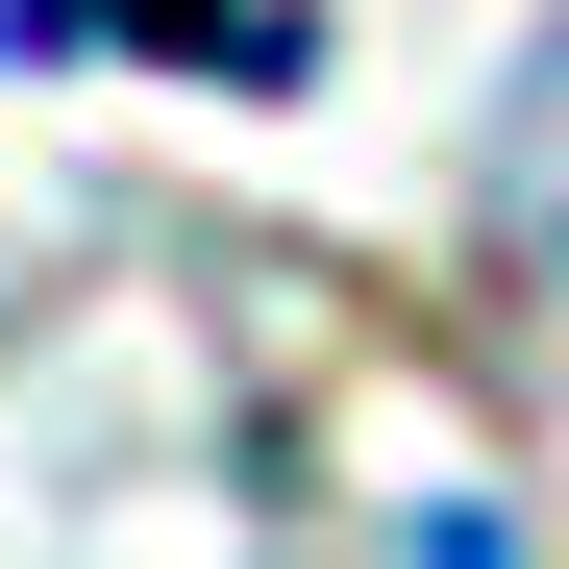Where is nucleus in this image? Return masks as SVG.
Listing matches in <instances>:
<instances>
[{
  "mask_svg": "<svg viewBox=\"0 0 569 569\" xmlns=\"http://www.w3.org/2000/svg\"><path fill=\"white\" fill-rule=\"evenodd\" d=\"M74 26L199 50V74H298V0H0V50H74Z\"/></svg>",
  "mask_w": 569,
  "mask_h": 569,
  "instance_id": "nucleus-1",
  "label": "nucleus"
},
{
  "mask_svg": "<svg viewBox=\"0 0 569 569\" xmlns=\"http://www.w3.org/2000/svg\"><path fill=\"white\" fill-rule=\"evenodd\" d=\"M496 223H520V248L569 272V26L520 50V124H496Z\"/></svg>",
  "mask_w": 569,
  "mask_h": 569,
  "instance_id": "nucleus-2",
  "label": "nucleus"
}]
</instances>
